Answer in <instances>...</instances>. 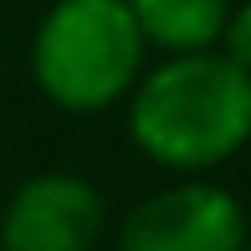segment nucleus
Returning a JSON list of instances; mask_svg holds the SVG:
<instances>
[{
  "instance_id": "obj_7",
  "label": "nucleus",
  "mask_w": 251,
  "mask_h": 251,
  "mask_svg": "<svg viewBox=\"0 0 251 251\" xmlns=\"http://www.w3.org/2000/svg\"><path fill=\"white\" fill-rule=\"evenodd\" d=\"M246 251H251V246H246Z\"/></svg>"
},
{
  "instance_id": "obj_1",
  "label": "nucleus",
  "mask_w": 251,
  "mask_h": 251,
  "mask_svg": "<svg viewBox=\"0 0 251 251\" xmlns=\"http://www.w3.org/2000/svg\"><path fill=\"white\" fill-rule=\"evenodd\" d=\"M128 139L159 169L200 179L251 144V77L221 51L164 56L128 93Z\"/></svg>"
},
{
  "instance_id": "obj_2",
  "label": "nucleus",
  "mask_w": 251,
  "mask_h": 251,
  "mask_svg": "<svg viewBox=\"0 0 251 251\" xmlns=\"http://www.w3.org/2000/svg\"><path fill=\"white\" fill-rule=\"evenodd\" d=\"M128 0H56L31 31V82L62 113H102L144 77Z\"/></svg>"
},
{
  "instance_id": "obj_6",
  "label": "nucleus",
  "mask_w": 251,
  "mask_h": 251,
  "mask_svg": "<svg viewBox=\"0 0 251 251\" xmlns=\"http://www.w3.org/2000/svg\"><path fill=\"white\" fill-rule=\"evenodd\" d=\"M215 51H221L226 62H236V67L251 77V0L231 5V16H226V31H221V47H215Z\"/></svg>"
},
{
  "instance_id": "obj_3",
  "label": "nucleus",
  "mask_w": 251,
  "mask_h": 251,
  "mask_svg": "<svg viewBox=\"0 0 251 251\" xmlns=\"http://www.w3.org/2000/svg\"><path fill=\"white\" fill-rule=\"evenodd\" d=\"M118 251H246V210L226 185L179 179L139 200L118 226Z\"/></svg>"
},
{
  "instance_id": "obj_5",
  "label": "nucleus",
  "mask_w": 251,
  "mask_h": 251,
  "mask_svg": "<svg viewBox=\"0 0 251 251\" xmlns=\"http://www.w3.org/2000/svg\"><path fill=\"white\" fill-rule=\"evenodd\" d=\"M128 10L144 47H159L164 56H190L221 47L231 0H128Z\"/></svg>"
},
{
  "instance_id": "obj_4",
  "label": "nucleus",
  "mask_w": 251,
  "mask_h": 251,
  "mask_svg": "<svg viewBox=\"0 0 251 251\" xmlns=\"http://www.w3.org/2000/svg\"><path fill=\"white\" fill-rule=\"evenodd\" d=\"M102 215V190L87 175L41 169L0 210V251H93Z\"/></svg>"
}]
</instances>
